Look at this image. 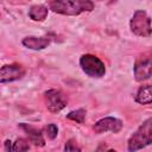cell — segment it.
Wrapping results in <instances>:
<instances>
[{"instance_id":"cell-8","label":"cell","mask_w":152,"mask_h":152,"mask_svg":"<svg viewBox=\"0 0 152 152\" xmlns=\"http://www.w3.org/2000/svg\"><path fill=\"white\" fill-rule=\"evenodd\" d=\"M25 74H26V70L21 64H18V63L5 64L0 69V82L1 83L14 82L23 78Z\"/></svg>"},{"instance_id":"cell-6","label":"cell","mask_w":152,"mask_h":152,"mask_svg":"<svg viewBox=\"0 0 152 152\" xmlns=\"http://www.w3.org/2000/svg\"><path fill=\"white\" fill-rule=\"evenodd\" d=\"M44 102L50 113H59L66 107L68 100L65 95L58 89H49L44 93Z\"/></svg>"},{"instance_id":"cell-17","label":"cell","mask_w":152,"mask_h":152,"mask_svg":"<svg viewBox=\"0 0 152 152\" xmlns=\"http://www.w3.org/2000/svg\"><path fill=\"white\" fill-rule=\"evenodd\" d=\"M5 148L7 152H13V144L11 140H6L5 141Z\"/></svg>"},{"instance_id":"cell-16","label":"cell","mask_w":152,"mask_h":152,"mask_svg":"<svg viewBox=\"0 0 152 152\" xmlns=\"http://www.w3.org/2000/svg\"><path fill=\"white\" fill-rule=\"evenodd\" d=\"M63 152H82V150L75 139H69L65 141Z\"/></svg>"},{"instance_id":"cell-3","label":"cell","mask_w":152,"mask_h":152,"mask_svg":"<svg viewBox=\"0 0 152 152\" xmlns=\"http://www.w3.org/2000/svg\"><path fill=\"white\" fill-rule=\"evenodd\" d=\"M129 28L133 34L138 37L147 38L152 34V21L151 17L144 10H137L131 20H129Z\"/></svg>"},{"instance_id":"cell-12","label":"cell","mask_w":152,"mask_h":152,"mask_svg":"<svg viewBox=\"0 0 152 152\" xmlns=\"http://www.w3.org/2000/svg\"><path fill=\"white\" fill-rule=\"evenodd\" d=\"M49 14V7L44 5H33L28 10V18L33 21H44Z\"/></svg>"},{"instance_id":"cell-14","label":"cell","mask_w":152,"mask_h":152,"mask_svg":"<svg viewBox=\"0 0 152 152\" xmlns=\"http://www.w3.org/2000/svg\"><path fill=\"white\" fill-rule=\"evenodd\" d=\"M42 131H43V134L48 139H50V140L56 139L57 135H58V127L55 124H48V125H45Z\"/></svg>"},{"instance_id":"cell-15","label":"cell","mask_w":152,"mask_h":152,"mask_svg":"<svg viewBox=\"0 0 152 152\" xmlns=\"http://www.w3.org/2000/svg\"><path fill=\"white\" fill-rule=\"evenodd\" d=\"M30 148L28 141L24 138H18L13 142V152H27Z\"/></svg>"},{"instance_id":"cell-2","label":"cell","mask_w":152,"mask_h":152,"mask_svg":"<svg viewBox=\"0 0 152 152\" xmlns=\"http://www.w3.org/2000/svg\"><path fill=\"white\" fill-rule=\"evenodd\" d=\"M152 145V118L146 119L127 140V151L138 152Z\"/></svg>"},{"instance_id":"cell-18","label":"cell","mask_w":152,"mask_h":152,"mask_svg":"<svg viewBox=\"0 0 152 152\" xmlns=\"http://www.w3.org/2000/svg\"><path fill=\"white\" fill-rule=\"evenodd\" d=\"M95 152H107V145H106L104 142H101V144L96 147Z\"/></svg>"},{"instance_id":"cell-19","label":"cell","mask_w":152,"mask_h":152,"mask_svg":"<svg viewBox=\"0 0 152 152\" xmlns=\"http://www.w3.org/2000/svg\"><path fill=\"white\" fill-rule=\"evenodd\" d=\"M107 152H116L115 150H113V148H110V150H107Z\"/></svg>"},{"instance_id":"cell-5","label":"cell","mask_w":152,"mask_h":152,"mask_svg":"<svg viewBox=\"0 0 152 152\" xmlns=\"http://www.w3.org/2000/svg\"><path fill=\"white\" fill-rule=\"evenodd\" d=\"M133 75L137 82L146 81L152 76V49L137 58L133 65Z\"/></svg>"},{"instance_id":"cell-7","label":"cell","mask_w":152,"mask_h":152,"mask_svg":"<svg viewBox=\"0 0 152 152\" xmlns=\"http://www.w3.org/2000/svg\"><path fill=\"white\" fill-rule=\"evenodd\" d=\"M122 127H124V122L120 119L114 116H104L94 124L93 131L97 134L106 133V132L119 133L122 129Z\"/></svg>"},{"instance_id":"cell-11","label":"cell","mask_w":152,"mask_h":152,"mask_svg":"<svg viewBox=\"0 0 152 152\" xmlns=\"http://www.w3.org/2000/svg\"><path fill=\"white\" fill-rule=\"evenodd\" d=\"M134 101L139 104H151L152 103V84H145L139 87L134 95Z\"/></svg>"},{"instance_id":"cell-9","label":"cell","mask_w":152,"mask_h":152,"mask_svg":"<svg viewBox=\"0 0 152 152\" xmlns=\"http://www.w3.org/2000/svg\"><path fill=\"white\" fill-rule=\"evenodd\" d=\"M18 127L20 129L24 131V133H26V135L28 137V140L38 146V147H43L45 146V139H44V134H43V131L42 129H38L37 127L30 125V124H25V122H21L18 125Z\"/></svg>"},{"instance_id":"cell-13","label":"cell","mask_w":152,"mask_h":152,"mask_svg":"<svg viewBox=\"0 0 152 152\" xmlns=\"http://www.w3.org/2000/svg\"><path fill=\"white\" fill-rule=\"evenodd\" d=\"M86 114H87V112H86L84 108H78V109H76V110L69 112V113L66 114V119H69V120H71V121H75V122H77V124L82 125V124H84Z\"/></svg>"},{"instance_id":"cell-4","label":"cell","mask_w":152,"mask_h":152,"mask_svg":"<svg viewBox=\"0 0 152 152\" xmlns=\"http://www.w3.org/2000/svg\"><path fill=\"white\" fill-rule=\"evenodd\" d=\"M80 66L82 71L91 78H101L106 74L104 63L95 55L84 53L80 57Z\"/></svg>"},{"instance_id":"cell-1","label":"cell","mask_w":152,"mask_h":152,"mask_svg":"<svg viewBox=\"0 0 152 152\" xmlns=\"http://www.w3.org/2000/svg\"><path fill=\"white\" fill-rule=\"evenodd\" d=\"M49 10L63 15H78L94 10V2L89 0H55L48 2Z\"/></svg>"},{"instance_id":"cell-10","label":"cell","mask_w":152,"mask_h":152,"mask_svg":"<svg viewBox=\"0 0 152 152\" xmlns=\"http://www.w3.org/2000/svg\"><path fill=\"white\" fill-rule=\"evenodd\" d=\"M21 44L30 49V50H44L45 48L49 46L50 44V38L49 37H36V36H27V37H24L23 40H21Z\"/></svg>"}]
</instances>
